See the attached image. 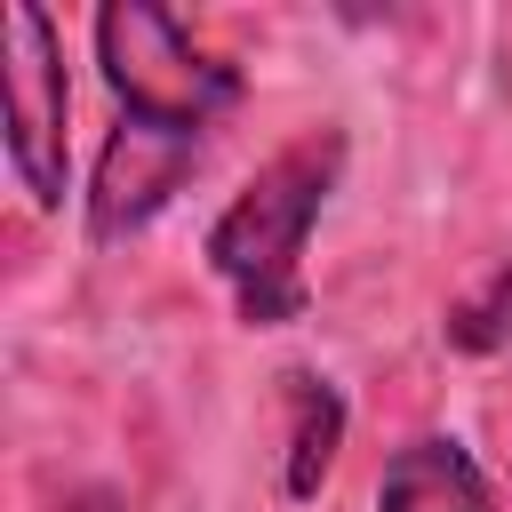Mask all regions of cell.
Returning a JSON list of instances; mask_svg holds the SVG:
<instances>
[{
	"label": "cell",
	"instance_id": "7",
	"mask_svg": "<svg viewBox=\"0 0 512 512\" xmlns=\"http://www.w3.org/2000/svg\"><path fill=\"white\" fill-rule=\"evenodd\" d=\"M440 336H448V352H472V360L504 352V344H512V264H488V272L440 312Z\"/></svg>",
	"mask_w": 512,
	"mask_h": 512
},
{
	"label": "cell",
	"instance_id": "4",
	"mask_svg": "<svg viewBox=\"0 0 512 512\" xmlns=\"http://www.w3.org/2000/svg\"><path fill=\"white\" fill-rule=\"evenodd\" d=\"M200 168V136H176V128H152V120H112V136H104V152H96V176H88V192H80V232H88V248H120V240H136L176 192H184V176Z\"/></svg>",
	"mask_w": 512,
	"mask_h": 512
},
{
	"label": "cell",
	"instance_id": "8",
	"mask_svg": "<svg viewBox=\"0 0 512 512\" xmlns=\"http://www.w3.org/2000/svg\"><path fill=\"white\" fill-rule=\"evenodd\" d=\"M48 512H120V496H112V488H72V496H56Z\"/></svg>",
	"mask_w": 512,
	"mask_h": 512
},
{
	"label": "cell",
	"instance_id": "1",
	"mask_svg": "<svg viewBox=\"0 0 512 512\" xmlns=\"http://www.w3.org/2000/svg\"><path fill=\"white\" fill-rule=\"evenodd\" d=\"M344 152H352L344 128H304L216 208L200 256H208V272L224 280V296H232V312L248 328L304 320V304H312L304 248H312V224H320V208H328V192L344 176Z\"/></svg>",
	"mask_w": 512,
	"mask_h": 512
},
{
	"label": "cell",
	"instance_id": "6",
	"mask_svg": "<svg viewBox=\"0 0 512 512\" xmlns=\"http://www.w3.org/2000/svg\"><path fill=\"white\" fill-rule=\"evenodd\" d=\"M344 392L320 376V368H288L280 376V496L288 504H312L336 472V448H344Z\"/></svg>",
	"mask_w": 512,
	"mask_h": 512
},
{
	"label": "cell",
	"instance_id": "5",
	"mask_svg": "<svg viewBox=\"0 0 512 512\" xmlns=\"http://www.w3.org/2000/svg\"><path fill=\"white\" fill-rule=\"evenodd\" d=\"M376 512H496V496H488V472L472 464L464 440L416 432L392 448V464L376 480Z\"/></svg>",
	"mask_w": 512,
	"mask_h": 512
},
{
	"label": "cell",
	"instance_id": "2",
	"mask_svg": "<svg viewBox=\"0 0 512 512\" xmlns=\"http://www.w3.org/2000/svg\"><path fill=\"white\" fill-rule=\"evenodd\" d=\"M96 72L120 96L128 120H152V128H176V136H200V144L240 104V64L208 56L152 0H104L96 8Z\"/></svg>",
	"mask_w": 512,
	"mask_h": 512
},
{
	"label": "cell",
	"instance_id": "3",
	"mask_svg": "<svg viewBox=\"0 0 512 512\" xmlns=\"http://www.w3.org/2000/svg\"><path fill=\"white\" fill-rule=\"evenodd\" d=\"M0 40H8V168L32 192V208H64V120H72L64 40L32 0H8Z\"/></svg>",
	"mask_w": 512,
	"mask_h": 512
}]
</instances>
